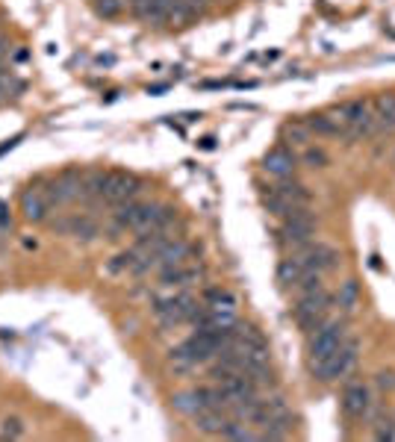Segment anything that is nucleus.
I'll return each mask as SVG.
<instances>
[{"instance_id":"obj_23","label":"nucleus","mask_w":395,"mask_h":442,"mask_svg":"<svg viewBox=\"0 0 395 442\" xmlns=\"http://www.w3.org/2000/svg\"><path fill=\"white\" fill-rule=\"evenodd\" d=\"M310 127L307 121H286L284 124V139L289 141V145H298V148H307V141H310Z\"/></svg>"},{"instance_id":"obj_22","label":"nucleus","mask_w":395,"mask_h":442,"mask_svg":"<svg viewBox=\"0 0 395 442\" xmlns=\"http://www.w3.org/2000/svg\"><path fill=\"white\" fill-rule=\"evenodd\" d=\"M172 401H174V410H177V413H183V416H189V419H195L198 413L204 410L201 398H198V392H195V389H189V392H177V395L172 398Z\"/></svg>"},{"instance_id":"obj_29","label":"nucleus","mask_w":395,"mask_h":442,"mask_svg":"<svg viewBox=\"0 0 395 442\" xmlns=\"http://www.w3.org/2000/svg\"><path fill=\"white\" fill-rule=\"evenodd\" d=\"M71 219H74V216H60V219H53V221H50V230L60 233V236H71Z\"/></svg>"},{"instance_id":"obj_4","label":"nucleus","mask_w":395,"mask_h":442,"mask_svg":"<svg viewBox=\"0 0 395 442\" xmlns=\"http://www.w3.org/2000/svg\"><path fill=\"white\" fill-rule=\"evenodd\" d=\"M116 221L124 230H133L136 236L157 230V204H142V201H127L118 204Z\"/></svg>"},{"instance_id":"obj_5","label":"nucleus","mask_w":395,"mask_h":442,"mask_svg":"<svg viewBox=\"0 0 395 442\" xmlns=\"http://www.w3.org/2000/svg\"><path fill=\"white\" fill-rule=\"evenodd\" d=\"M45 198L50 207H62L68 201H83V171L65 168L60 177L45 183Z\"/></svg>"},{"instance_id":"obj_10","label":"nucleus","mask_w":395,"mask_h":442,"mask_svg":"<svg viewBox=\"0 0 395 442\" xmlns=\"http://www.w3.org/2000/svg\"><path fill=\"white\" fill-rule=\"evenodd\" d=\"M204 277V265H168L160 268V286L165 289H186L192 283H198Z\"/></svg>"},{"instance_id":"obj_14","label":"nucleus","mask_w":395,"mask_h":442,"mask_svg":"<svg viewBox=\"0 0 395 442\" xmlns=\"http://www.w3.org/2000/svg\"><path fill=\"white\" fill-rule=\"evenodd\" d=\"M275 189L286 198V204H289L292 209H304V207H310V189L304 186L301 180H295V177H284Z\"/></svg>"},{"instance_id":"obj_8","label":"nucleus","mask_w":395,"mask_h":442,"mask_svg":"<svg viewBox=\"0 0 395 442\" xmlns=\"http://www.w3.org/2000/svg\"><path fill=\"white\" fill-rule=\"evenodd\" d=\"M145 183L139 180L130 171H109V180H106V189H104V204H127V201H136V195L142 192Z\"/></svg>"},{"instance_id":"obj_13","label":"nucleus","mask_w":395,"mask_h":442,"mask_svg":"<svg viewBox=\"0 0 395 442\" xmlns=\"http://www.w3.org/2000/svg\"><path fill=\"white\" fill-rule=\"evenodd\" d=\"M310 133L313 136H324V139H336V136H345V127L336 121L331 112H316V116H307L304 118Z\"/></svg>"},{"instance_id":"obj_30","label":"nucleus","mask_w":395,"mask_h":442,"mask_svg":"<svg viewBox=\"0 0 395 442\" xmlns=\"http://www.w3.org/2000/svg\"><path fill=\"white\" fill-rule=\"evenodd\" d=\"M12 227V216H9V207L0 201V230H9Z\"/></svg>"},{"instance_id":"obj_1","label":"nucleus","mask_w":395,"mask_h":442,"mask_svg":"<svg viewBox=\"0 0 395 442\" xmlns=\"http://www.w3.org/2000/svg\"><path fill=\"white\" fill-rule=\"evenodd\" d=\"M360 360V342L354 336H345V342L333 354L328 357H310V375L316 380H324V383H333V380H345L354 366Z\"/></svg>"},{"instance_id":"obj_31","label":"nucleus","mask_w":395,"mask_h":442,"mask_svg":"<svg viewBox=\"0 0 395 442\" xmlns=\"http://www.w3.org/2000/svg\"><path fill=\"white\" fill-rule=\"evenodd\" d=\"M377 387L395 389V375H392V372H380V375H377Z\"/></svg>"},{"instance_id":"obj_32","label":"nucleus","mask_w":395,"mask_h":442,"mask_svg":"<svg viewBox=\"0 0 395 442\" xmlns=\"http://www.w3.org/2000/svg\"><path fill=\"white\" fill-rule=\"evenodd\" d=\"M18 141H21V136H15V139H9V141H6V145H0V153H6V151H12V148H15V145H18Z\"/></svg>"},{"instance_id":"obj_6","label":"nucleus","mask_w":395,"mask_h":442,"mask_svg":"<svg viewBox=\"0 0 395 442\" xmlns=\"http://www.w3.org/2000/svg\"><path fill=\"white\" fill-rule=\"evenodd\" d=\"M348 336V322L345 319H333L324 322L319 331L310 333V357H328L345 342Z\"/></svg>"},{"instance_id":"obj_25","label":"nucleus","mask_w":395,"mask_h":442,"mask_svg":"<svg viewBox=\"0 0 395 442\" xmlns=\"http://www.w3.org/2000/svg\"><path fill=\"white\" fill-rule=\"evenodd\" d=\"M124 6H127V0H95V12H97V18H104V21L118 18L124 12Z\"/></svg>"},{"instance_id":"obj_2","label":"nucleus","mask_w":395,"mask_h":442,"mask_svg":"<svg viewBox=\"0 0 395 442\" xmlns=\"http://www.w3.org/2000/svg\"><path fill=\"white\" fill-rule=\"evenodd\" d=\"M331 301L333 298L324 292V289H319V292H313V295H301L298 298V304H295V310H292V319H295V324L301 327V333H313V331H319V327L328 322V310H331Z\"/></svg>"},{"instance_id":"obj_26","label":"nucleus","mask_w":395,"mask_h":442,"mask_svg":"<svg viewBox=\"0 0 395 442\" xmlns=\"http://www.w3.org/2000/svg\"><path fill=\"white\" fill-rule=\"evenodd\" d=\"M301 163L307 165V168H324V165H328L331 163V156L328 153H324V148H304V153H301Z\"/></svg>"},{"instance_id":"obj_27","label":"nucleus","mask_w":395,"mask_h":442,"mask_svg":"<svg viewBox=\"0 0 395 442\" xmlns=\"http://www.w3.org/2000/svg\"><path fill=\"white\" fill-rule=\"evenodd\" d=\"M21 436H24V424H21V419L9 416V419L0 422V439H21Z\"/></svg>"},{"instance_id":"obj_3","label":"nucleus","mask_w":395,"mask_h":442,"mask_svg":"<svg viewBox=\"0 0 395 442\" xmlns=\"http://www.w3.org/2000/svg\"><path fill=\"white\" fill-rule=\"evenodd\" d=\"M313 233H316V219H313V212H310L307 207L304 209H292L289 216L284 219V224H280V242L289 245L292 251L310 245V242H313Z\"/></svg>"},{"instance_id":"obj_15","label":"nucleus","mask_w":395,"mask_h":442,"mask_svg":"<svg viewBox=\"0 0 395 442\" xmlns=\"http://www.w3.org/2000/svg\"><path fill=\"white\" fill-rule=\"evenodd\" d=\"M372 109H375V118H377L375 130H380V133H395V95H380V97H375Z\"/></svg>"},{"instance_id":"obj_24","label":"nucleus","mask_w":395,"mask_h":442,"mask_svg":"<svg viewBox=\"0 0 395 442\" xmlns=\"http://www.w3.org/2000/svg\"><path fill=\"white\" fill-rule=\"evenodd\" d=\"M219 436H221V439H260V434H254L245 422H239V419H233V416L224 422V427H221Z\"/></svg>"},{"instance_id":"obj_12","label":"nucleus","mask_w":395,"mask_h":442,"mask_svg":"<svg viewBox=\"0 0 395 442\" xmlns=\"http://www.w3.org/2000/svg\"><path fill=\"white\" fill-rule=\"evenodd\" d=\"M48 209H50V204H48V198H45L41 183H36V186H30V189H24V195H21V212H24L27 221H33V224L45 221L48 219Z\"/></svg>"},{"instance_id":"obj_16","label":"nucleus","mask_w":395,"mask_h":442,"mask_svg":"<svg viewBox=\"0 0 395 442\" xmlns=\"http://www.w3.org/2000/svg\"><path fill=\"white\" fill-rule=\"evenodd\" d=\"M304 275H307V272H304V265H301V260H298L295 254L284 256V260L277 263V283H280L284 289H295Z\"/></svg>"},{"instance_id":"obj_19","label":"nucleus","mask_w":395,"mask_h":442,"mask_svg":"<svg viewBox=\"0 0 395 442\" xmlns=\"http://www.w3.org/2000/svg\"><path fill=\"white\" fill-rule=\"evenodd\" d=\"M336 304H340L342 316H351V312L360 307V283H357V280L340 283V292H336Z\"/></svg>"},{"instance_id":"obj_11","label":"nucleus","mask_w":395,"mask_h":442,"mask_svg":"<svg viewBox=\"0 0 395 442\" xmlns=\"http://www.w3.org/2000/svg\"><path fill=\"white\" fill-rule=\"evenodd\" d=\"M295 168H298V160H295V153L286 145H277V148H272L269 153L263 156V171H265V174H272V177H280V180L292 177Z\"/></svg>"},{"instance_id":"obj_17","label":"nucleus","mask_w":395,"mask_h":442,"mask_svg":"<svg viewBox=\"0 0 395 442\" xmlns=\"http://www.w3.org/2000/svg\"><path fill=\"white\" fill-rule=\"evenodd\" d=\"M228 419H230V410H221V407L201 410V413L195 416V427H198L201 434H213V436H219Z\"/></svg>"},{"instance_id":"obj_33","label":"nucleus","mask_w":395,"mask_h":442,"mask_svg":"<svg viewBox=\"0 0 395 442\" xmlns=\"http://www.w3.org/2000/svg\"><path fill=\"white\" fill-rule=\"evenodd\" d=\"M201 148H204V151H213V148H216V139H204Z\"/></svg>"},{"instance_id":"obj_28","label":"nucleus","mask_w":395,"mask_h":442,"mask_svg":"<svg viewBox=\"0 0 395 442\" xmlns=\"http://www.w3.org/2000/svg\"><path fill=\"white\" fill-rule=\"evenodd\" d=\"M186 4V9L192 12V18H201L204 12H209V6L216 4V0H183Z\"/></svg>"},{"instance_id":"obj_9","label":"nucleus","mask_w":395,"mask_h":442,"mask_svg":"<svg viewBox=\"0 0 395 442\" xmlns=\"http://www.w3.org/2000/svg\"><path fill=\"white\" fill-rule=\"evenodd\" d=\"M342 413H345V419L351 422H357V419H366L372 413V395H369V387L360 380H351L345 383V389H342Z\"/></svg>"},{"instance_id":"obj_18","label":"nucleus","mask_w":395,"mask_h":442,"mask_svg":"<svg viewBox=\"0 0 395 442\" xmlns=\"http://www.w3.org/2000/svg\"><path fill=\"white\" fill-rule=\"evenodd\" d=\"M204 304L209 310H219V312H236V295L230 289H221V286H213L204 292Z\"/></svg>"},{"instance_id":"obj_21","label":"nucleus","mask_w":395,"mask_h":442,"mask_svg":"<svg viewBox=\"0 0 395 442\" xmlns=\"http://www.w3.org/2000/svg\"><path fill=\"white\" fill-rule=\"evenodd\" d=\"M71 236L83 239V242H92L101 236V224H97L92 216H74L71 219Z\"/></svg>"},{"instance_id":"obj_7","label":"nucleus","mask_w":395,"mask_h":442,"mask_svg":"<svg viewBox=\"0 0 395 442\" xmlns=\"http://www.w3.org/2000/svg\"><path fill=\"white\" fill-rule=\"evenodd\" d=\"M292 254L301 260L304 272H313V275L333 272V268L340 265V251L331 248V245H321V242H310V245L292 251Z\"/></svg>"},{"instance_id":"obj_20","label":"nucleus","mask_w":395,"mask_h":442,"mask_svg":"<svg viewBox=\"0 0 395 442\" xmlns=\"http://www.w3.org/2000/svg\"><path fill=\"white\" fill-rule=\"evenodd\" d=\"M260 198H263V207L272 212V216H277V219H286L289 212H292V207L286 204V198L280 195L275 186H269V189H263L260 192Z\"/></svg>"}]
</instances>
